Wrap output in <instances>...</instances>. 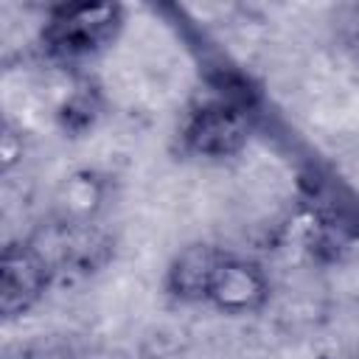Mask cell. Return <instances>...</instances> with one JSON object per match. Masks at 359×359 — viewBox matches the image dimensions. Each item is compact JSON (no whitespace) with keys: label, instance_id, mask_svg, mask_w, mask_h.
<instances>
[{"label":"cell","instance_id":"8","mask_svg":"<svg viewBox=\"0 0 359 359\" xmlns=\"http://www.w3.org/2000/svg\"><path fill=\"white\" fill-rule=\"evenodd\" d=\"M342 42L348 48V53L359 62V8H351L342 20Z\"/></svg>","mask_w":359,"mask_h":359},{"label":"cell","instance_id":"6","mask_svg":"<svg viewBox=\"0 0 359 359\" xmlns=\"http://www.w3.org/2000/svg\"><path fill=\"white\" fill-rule=\"evenodd\" d=\"M101 199H104V180L90 168L73 171L62 180V185L56 191L53 222L73 224V227L93 224V219L101 208Z\"/></svg>","mask_w":359,"mask_h":359},{"label":"cell","instance_id":"4","mask_svg":"<svg viewBox=\"0 0 359 359\" xmlns=\"http://www.w3.org/2000/svg\"><path fill=\"white\" fill-rule=\"evenodd\" d=\"M269 300V278L266 272L247 258H238L233 252L219 255V261L210 269L202 303L213 306L222 314H255Z\"/></svg>","mask_w":359,"mask_h":359},{"label":"cell","instance_id":"1","mask_svg":"<svg viewBox=\"0 0 359 359\" xmlns=\"http://www.w3.org/2000/svg\"><path fill=\"white\" fill-rule=\"evenodd\" d=\"M121 28L123 8L118 3H62L48 11L39 45L48 59L73 67L104 53L118 39Z\"/></svg>","mask_w":359,"mask_h":359},{"label":"cell","instance_id":"9","mask_svg":"<svg viewBox=\"0 0 359 359\" xmlns=\"http://www.w3.org/2000/svg\"><path fill=\"white\" fill-rule=\"evenodd\" d=\"M0 154H3V168H6V171L22 157V140H20L8 126L3 129V137H0Z\"/></svg>","mask_w":359,"mask_h":359},{"label":"cell","instance_id":"7","mask_svg":"<svg viewBox=\"0 0 359 359\" xmlns=\"http://www.w3.org/2000/svg\"><path fill=\"white\" fill-rule=\"evenodd\" d=\"M93 118H95L93 93H90V87H81V90H76V93L67 98V104H65V109H62L65 129L81 132V129H87V126L93 123Z\"/></svg>","mask_w":359,"mask_h":359},{"label":"cell","instance_id":"5","mask_svg":"<svg viewBox=\"0 0 359 359\" xmlns=\"http://www.w3.org/2000/svg\"><path fill=\"white\" fill-rule=\"evenodd\" d=\"M222 250L213 244H191L174 255L165 272V292L182 303H202L208 278Z\"/></svg>","mask_w":359,"mask_h":359},{"label":"cell","instance_id":"2","mask_svg":"<svg viewBox=\"0 0 359 359\" xmlns=\"http://www.w3.org/2000/svg\"><path fill=\"white\" fill-rule=\"evenodd\" d=\"M252 132L250 107L233 93H219L199 101L182 121L180 137L188 154L205 160H224L238 154Z\"/></svg>","mask_w":359,"mask_h":359},{"label":"cell","instance_id":"3","mask_svg":"<svg viewBox=\"0 0 359 359\" xmlns=\"http://www.w3.org/2000/svg\"><path fill=\"white\" fill-rule=\"evenodd\" d=\"M59 272L53 255L39 241V236L28 241H14L3 250L0 261V311L6 320L25 314L39 303L53 275Z\"/></svg>","mask_w":359,"mask_h":359},{"label":"cell","instance_id":"10","mask_svg":"<svg viewBox=\"0 0 359 359\" xmlns=\"http://www.w3.org/2000/svg\"><path fill=\"white\" fill-rule=\"evenodd\" d=\"M20 359H73V353L65 345H36V348H28Z\"/></svg>","mask_w":359,"mask_h":359}]
</instances>
